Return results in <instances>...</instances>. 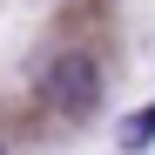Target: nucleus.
<instances>
[{
    "instance_id": "nucleus-1",
    "label": "nucleus",
    "mask_w": 155,
    "mask_h": 155,
    "mask_svg": "<svg viewBox=\"0 0 155 155\" xmlns=\"http://www.w3.org/2000/svg\"><path fill=\"white\" fill-rule=\"evenodd\" d=\"M34 88H41V101L61 121H88L101 108V61L88 54V47H54V54L41 61Z\"/></svg>"
},
{
    "instance_id": "nucleus-2",
    "label": "nucleus",
    "mask_w": 155,
    "mask_h": 155,
    "mask_svg": "<svg viewBox=\"0 0 155 155\" xmlns=\"http://www.w3.org/2000/svg\"><path fill=\"white\" fill-rule=\"evenodd\" d=\"M0 155H7V148H0Z\"/></svg>"
}]
</instances>
